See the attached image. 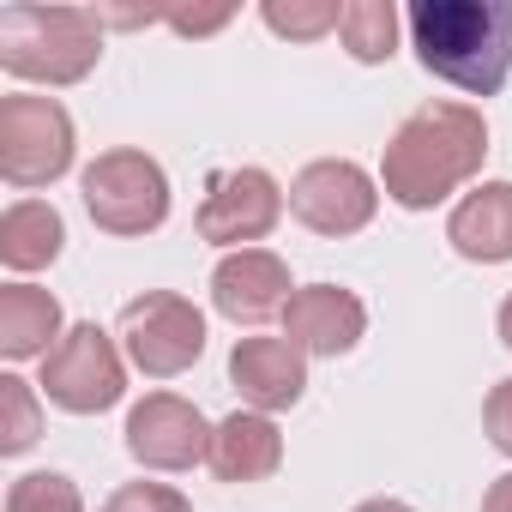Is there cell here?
Wrapping results in <instances>:
<instances>
[{"mask_svg":"<svg viewBox=\"0 0 512 512\" xmlns=\"http://www.w3.org/2000/svg\"><path fill=\"white\" fill-rule=\"evenodd\" d=\"M488 157V121L470 103H422L404 115V127L386 139L380 157V187L398 211H434L446 205L464 181L482 175Z\"/></svg>","mask_w":512,"mask_h":512,"instance_id":"obj_1","label":"cell"},{"mask_svg":"<svg viewBox=\"0 0 512 512\" xmlns=\"http://www.w3.org/2000/svg\"><path fill=\"white\" fill-rule=\"evenodd\" d=\"M404 31L422 73L464 97H494L512 79V0H410Z\"/></svg>","mask_w":512,"mask_h":512,"instance_id":"obj_2","label":"cell"},{"mask_svg":"<svg viewBox=\"0 0 512 512\" xmlns=\"http://www.w3.org/2000/svg\"><path fill=\"white\" fill-rule=\"evenodd\" d=\"M103 61L97 7H0V67L31 85H79Z\"/></svg>","mask_w":512,"mask_h":512,"instance_id":"obj_3","label":"cell"},{"mask_svg":"<svg viewBox=\"0 0 512 512\" xmlns=\"http://www.w3.org/2000/svg\"><path fill=\"white\" fill-rule=\"evenodd\" d=\"M79 193H85V211L103 235H151L169 223V175L151 151H133V145H115L103 157L85 163L79 175Z\"/></svg>","mask_w":512,"mask_h":512,"instance_id":"obj_4","label":"cell"},{"mask_svg":"<svg viewBox=\"0 0 512 512\" xmlns=\"http://www.w3.org/2000/svg\"><path fill=\"white\" fill-rule=\"evenodd\" d=\"M73 151H79V133L61 97H31V91L0 97V181L7 187L31 193L61 181L73 169Z\"/></svg>","mask_w":512,"mask_h":512,"instance_id":"obj_5","label":"cell"},{"mask_svg":"<svg viewBox=\"0 0 512 512\" xmlns=\"http://www.w3.org/2000/svg\"><path fill=\"white\" fill-rule=\"evenodd\" d=\"M115 338L145 380H175L205 356V314L175 290H145L121 308Z\"/></svg>","mask_w":512,"mask_h":512,"instance_id":"obj_6","label":"cell"},{"mask_svg":"<svg viewBox=\"0 0 512 512\" xmlns=\"http://www.w3.org/2000/svg\"><path fill=\"white\" fill-rule=\"evenodd\" d=\"M121 392H127V362L97 320L67 326V338L43 356V398L67 416H103L121 404Z\"/></svg>","mask_w":512,"mask_h":512,"instance_id":"obj_7","label":"cell"},{"mask_svg":"<svg viewBox=\"0 0 512 512\" xmlns=\"http://www.w3.org/2000/svg\"><path fill=\"white\" fill-rule=\"evenodd\" d=\"M284 187L266 175V169H217L211 181H205V199H199V217H193V229H199V241H211V247H229V253H241V247H253V241H266L278 223H284Z\"/></svg>","mask_w":512,"mask_h":512,"instance_id":"obj_8","label":"cell"},{"mask_svg":"<svg viewBox=\"0 0 512 512\" xmlns=\"http://www.w3.org/2000/svg\"><path fill=\"white\" fill-rule=\"evenodd\" d=\"M290 211H296L302 229H314L326 241H344V235H362L374 223L380 181L350 157H320L290 181Z\"/></svg>","mask_w":512,"mask_h":512,"instance_id":"obj_9","label":"cell"},{"mask_svg":"<svg viewBox=\"0 0 512 512\" xmlns=\"http://www.w3.org/2000/svg\"><path fill=\"white\" fill-rule=\"evenodd\" d=\"M211 422L199 404H187L181 392H145L133 410H127V452L133 464L145 470H163V476H181L193 464L211 458Z\"/></svg>","mask_w":512,"mask_h":512,"instance_id":"obj_10","label":"cell"},{"mask_svg":"<svg viewBox=\"0 0 512 512\" xmlns=\"http://www.w3.org/2000/svg\"><path fill=\"white\" fill-rule=\"evenodd\" d=\"M296 296L290 284V266L278 260L272 247H241V253H223L217 272H211V308L229 320V326H266L272 314H284Z\"/></svg>","mask_w":512,"mask_h":512,"instance_id":"obj_11","label":"cell"},{"mask_svg":"<svg viewBox=\"0 0 512 512\" xmlns=\"http://www.w3.org/2000/svg\"><path fill=\"white\" fill-rule=\"evenodd\" d=\"M229 386L241 392L247 410H260V416L296 410L302 392H308V356L290 338H235V350H229Z\"/></svg>","mask_w":512,"mask_h":512,"instance_id":"obj_12","label":"cell"},{"mask_svg":"<svg viewBox=\"0 0 512 512\" xmlns=\"http://www.w3.org/2000/svg\"><path fill=\"white\" fill-rule=\"evenodd\" d=\"M284 338L302 356H350L368 338V308L344 284H308L284 308Z\"/></svg>","mask_w":512,"mask_h":512,"instance_id":"obj_13","label":"cell"},{"mask_svg":"<svg viewBox=\"0 0 512 512\" xmlns=\"http://www.w3.org/2000/svg\"><path fill=\"white\" fill-rule=\"evenodd\" d=\"M446 241L470 266H506L512 260V181L470 187L446 217Z\"/></svg>","mask_w":512,"mask_h":512,"instance_id":"obj_14","label":"cell"},{"mask_svg":"<svg viewBox=\"0 0 512 512\" xmlns=\"http://www.w3.org/2000/svg\"><path fill=\"white\" fill-rule=\"evenodd\" d=\"M205 464H211L217 482H266V476H278V464H284V434H278V422L260 416V410H235V416L217 422Z\"/></svg>","mask_w":512,"mask_h":512,"instance_id":"obj_15","label":"cell"},{"mask_svg":"<svg viewBox=\"0 0 512 512\" xmlns=\"http://www.w3.org/2000/svg\"><path fill=\"white\" fill-rule=\"evenodd\" d=\"M61 338H67V320H61V302L49 290H37V284H7L0 290V356L7 362L49 356Z\"/></svg>","mask_w":512,"mask_h":512,"instance_id":"obj_16","label":"cell"},{"mask_svg":"<svg viewBox=\"0 0 512 512\" xmlns=\"http://www.w3.org/2000/svg\"><path fill=\"white\" fill-rule=\"evenodd\" d=\"M67 247V223L49 199H13L7 211H0V266L7 272H43L61 260Z\"/></svg>","mask_w":512,"mask_h":512,"instance_id":"obj_17","label":"cell"},{"mask_svg":"<svg viewBox=\"0 0 512 512\" xmlns=\"http://www.w3.org/2000/svg\"><path fill=\"white\" fill-rule=\"evenodd\" d=\"M398 31H404V13L392 0H344V19H338V43L350 49V61L362 67H380L398 55Z\"/></svg>","mask_w":512,"mask_h":512,"instance_id":"obj_18","label":"cell"},{"mask_svg":"<svg viewBox=\"0 0 512 512\" xmlns=\"http://www.w3.org/2000/svg\"><path fill=\"white\" fill-rule=\"evenodd\" d=\"M43 434V404H37V386L19 380V374H0V452L19 458L31 452Z\"/></svg>","mask_w":512,"mask_h":512,"instance_id":"obj_19","label":"cell"},{"mask_svg":"<svg viewBox=\"0 0 512 512\" xmlns=\"http://www.w3.org/2000/svg\"><path fill=\"white\" fill-rule=\"evenodd\" d=\"M260 19H266V31H272V37L320 43V37H332V31H338L344 7H338V0H266Z\"/></svg>","mask_w":512,"mask_h":512,"instance_id":"obj_20","label":"cell"},{"mask_svg":"<svg viewBox=\"0 0 512 512\" xmlns=\"http://www.w3.org/2000/svg\"><path fill=\"white\" fill-rule=\"evenodd\" d=\"M7 512H85V494L67 470H31L7 488Z\"/></svg>","mask_w":512,"mask_h":512,"instance_id":"obj_21","label":"cell"},{"mask_svg":"<svg viewBox=\"0 0 512 512\" xmlns=\"http://www.w3.org/2000/svg\"><path fill=\"white\" fill-rule=\"evenodd\" d=\"M103 512H193V500L169 482H121L103 500Z\"/></svg>","mask_w":512,"mask_h":512,"instance_id":"obj_22","label":"cell"},{"mask_svg":"<svg viewBox=\"0 0 512 512\" xmlns=\"http://www.w3.org/2000/svg\"><path fill=\"white\" fill-rule=\"evenodd\" d=\"M482 428H488V446L512 458V380H500V386L482 398Z\"/></svg>","mask_w":512,"mask_h":512,"instance_id":"obj_23","label":"cell"},{"mask_svg":"<svg viewBox=\"0 0 512 512\" xmlns=\"http://www.w3.org/2000/svg\"><path fill=\"white\" fill-rule=\"evenodd\" d=\"M235 13L223 7V13H163V25H175L181 37H211V31H223Z\"/></svg>","mask_w":512,"mask_h":512,"instance_id":"obj_24","label":"cell"},{"mask_svg":"<svg viewBox=\"0 0 512 512\" xmlns=\"http://www.w3.org/2000/svg\"><path fill=\"white\" fill-rule=\"evenodd\" d=\"M482 512H512V470L488 482V494H482Z\"/></svg>","mask_w":512,"mask_h":512,"instance_id":"obj_25","label":"cell"},{"mask_svg":"<svg viewBox=\"0 0 512 512\" xmlns=\"http://www.w3.org/2000/svg\"><path fill=\"white\" fill-rule=\"evenodd\" d=\"M356 512H416L410 500H392V494H374V500H362Z\"/></svg>","mask_w":512,"mask_h":512,"instance_id":"obj_26","label":"cell"},{"mask_svg":"<svg viewBox=\"0 0 512 512\" xmlns=\"http://www.w3.org/2000/svg\"><path fill=\"white\" fill-rule=\"evenodd\" d=\"M494 332H500V344H506V350H512V296H506V302H500V314H494Z\"/></svg>","mask_w":512,"mask_h":512,"instance_id":"obj_27","label":"cell"}]
</instances>
